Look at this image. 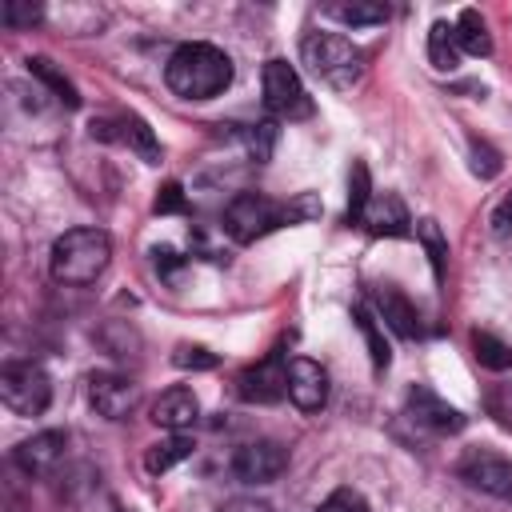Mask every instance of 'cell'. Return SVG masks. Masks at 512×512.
Here are the masks:
<instances>
[{"label": "cell", "instance_id": "obj_19", "mask_svg": "<svg viewBox=\"0 0 512 512\" xmlns=\"http://www.w3.org/2000/svg\"><path fill=\"white\" fill-rule=\"evenodd\" d=\"M456 44H460V52H468V56H488V52H492L488 24H484V16H480L476 8H464V12H460V20H456Z\"/></svg>", "mask_w": 512, "mask_h": 512}, {"label": "cell", "instance_id": "obj_23", "mask_svg": "<svg viewBox=\"0 0 512 512\" xmlns=\"http://www.w3.org/2000/svg\"><path fill=\"white\" fill-rule=\"evenodd\" d=\"M372 204V176L364 160H352V176H348V224H360L364 212Z\"/></svg>", "mask_w": 512, "mask_h": 512}, {"label": "cell", "instance_id": "obj_11", "mask_svg": "<svg viewBox=\"0 0 512 512\" xmlns=\"http://www.w3.org/2000/svg\"><path fill=\"white\" fill-rule=\"evenodd\" d=\"M88 400L104 420H124L136 404V384L128 376H116V372H96L88 380Z\"/></svg>", "mask_w": 512, "mask_h": 512}, {"label": "cell", "instance_id": "obj_31", "mask_svg": "<svg viewBox=\"0 0 512 512\" xmlns=\"http://www.w3.org/2000/svg\"><path fill=\"white\" fill-rule=\"evenodd\" d=\"M316 512H368V500L360 492H352V488H336Z\"/></svg>", "mask_w": 512, "mask_h": 512}, {"label": "cell", "instance_id": "obj_30", "mask_svg": "<svg viewBox=\"0 0 512 512\" xmlns=\"http://www.w3.org/2000/svg\"><path fill=\"white\" fill-rule=\"evenodd\" d=\"M468 156H472V172H476L480 180H492V176L500 172V152H496L492 144L472 140V144H468Z\"/></svg>", "mask_w": 512, "mask_h": 512}, {"label": "cell", "instance_id": "obj_16", "mask_svg": "<svg viewBox=\"0 0 512 512\" xmlns=\"http://www.w3.org/2000/svg\"><path fill=\"white\" fill-rule=\"evenodd\" d=\"M376 308H380V316H384V324L396 332V336H404V340H412V336H420V320H416V308H412V300L400 292V288H376Z\"/></svg>", "mask_w": 512, "mask_h": 512}, {"label": "cell", "instance_id": "obj_34", "mask_svg": "<svg viewBox=\"0 0 512 512\" xmlns=\"http://www.w3.org/2000/svg\"><path fill=\"white\" fill-rule=\"evenodd\" d=\"M152 264H156L160 276H176V272L184 268V256L172 252V248H156V252H152Z\"/></svg>", "mask_w": 512, "mask_h": 512}, {"label": "cell", "instance_id": "obj_27", "mask_svg": "<svg viewBox=\"0 0 512 512\" xmlns=\"http://www.w3.org/2000/svg\"><path fill=\"white\" fill-rule=\"evenodd\" d=\"M344 24H380V20H388V8L384 4H376V0H360V4H336L332 8Z\"/></svg>", "mask_w": 512, "mask_h": 512}, {"label": "cell", "instance_id": "obj_36", "mask_svg": "<svg viewBox=\"0 0 512 512\" xmlns=\"http://www.w3.org/2000/svg\"><path fill=\"white\" fill-rule=\"evenodd\" d=\"M224 512H272L264 500H232V504H224Z\"/></svg>", "mask_w": 512, "mask_h": 512}, {"label": "cell", "instance_id": "obj_21", "mask_svg": "<svg viewBox=\"0 0 512 512\" xmlns=\"http://www.w3.org/2000/svg\"><path fill=\"white\" fill-rule=\"evenodd\" d=\"M120 140H124L144 164H160V144H156L152 128H148L140 116H124V120H120Z\"/></svg>", "mask_w": 512, "mask_h": 512}, {"label": "cell", "instance_id": "obj_33", "mask_svg": "<svg viewBox=\"0 0 512 512\" xmlns=\"http://www.w3.org/2000/svg\"><path fill=\"white\" fill-rule=\"evenodd\" d=\"M172 360H176L180 368H212V364H216V356H212L208 348H188V344H184V348H176V356H172Z\"/></svg>", "mask_w": 512, "mask_h": 512}, {"label": "cell", "instance_id": "obj_4", "mask_svg": "<svg viewBox=\"0 0 512 512\" xmlns=\"http://www.w3.org/2000/svg\"><path fill=\"white\" fill-rule=\"evenodd\" d=\"M280 224H292L288 204H276V200L256 196V192H240V196L224 208V232H228L236 244H252V240L268 236V232L280 228Z\"/></svg>", "mask_w": 512, "mask_h": 512}, {"label": "cell", "instance_id": "obj_5", "mask_svg": "<svg viewBox=\"0 0 512 512\" xmlns=\"http://www.w3.org/2000/svg\"><path fill=\"white\" fill-rule=\"evenodd\" d=\"M0 400L16 416H40L48 408V400H52L48 372L40 364H28V360H8L0 368Z\"/></svg>", "mask_w": 512, "mask_h": 512}, {"label": "cell", "instance_id": "obj_1", "mask_svg": "<svg viewBox=\"0 0 512 512\" xmlns=\"http://www.w3.org/2000/svg\"><path fill=\"white\" fill-rule=\"evenodd\" d=\"M164 80L176 96L184 100H212L220 96L228 84H232V60L224 48L216 44H180L172 56H168V68H164Z\"/></svg>", "mask_w": 512, "mask_h": 512}, {"label": "cell", "instance_id": "obj_2", "mask_svg": "<svg viewBox=\"0 0 512 512\" xmlns=\"http://www.w3.org/2000/svg\"><path fill=\"white\" fill-rule=\"evenodd\" d=\"M112 260V240L104 228H68L52 244V276L60 284H92Z\"/></svg>", "mask_w": 512, "mask_h": 512}, {"label": "cell", "instance_id": "obj_29", "mask_svg": "<svg viewBox=\"0 0 512 512\" xmlns=\"http://www.w3.org/2000/svg\"><path fill=\"white\" fill-rule=\"evenodd\" d=\"M40 16H44V8L40 4H24V0H4V8H0V20L8 28H32Z\"/></svg>", "mask_w": 512, "mask_h": 512}, {"label": "cell", "instance_id": "obj_20", "mask_svg": "<svg viewBox=\"0 0 512 512\" xmlns=\"http://www.w3.org/2000/svg\"><path fill=\"white\" fill-rule=\"evenodd\" d=\"M28 72H32V76H36L44 88H52V96H56L64 108H76V104H80L76 84H72V80H68V76H64V72H60V68L48 60V56H28Z\"/></svg>", "mask_w": 512, "mask_h": 512}, {"label": "cell", "instance_id": "obj_3", "mask_svg": "<svg viewBox=\"0 0 512 512\" xmlns=\"http://www.w3.org/2000/svg\"><path fill=\"white\" fill-rule=\"evenodd\" d=\"M300 56L328 88H352L364 72L360 48L340 32H308L300 44Z\"/></svg>", "mask_w": 512, "mask_h": 512}, {"label": "cell", "instance_id": "obj_18", "mask_svg": "<svg viewBox=\"0 0 512 512\" xmlns=\"http://www.w3.org/2000/svg\"><path fill=\"white\" fill-rule=\"evenodd\" d=\"M428 60L436 72H452L456 60H460V44H456V24L448 20H436L428 28Z\"/></svg>", "mask_w": 512, "mask_h": 512}, {"label": "cell", "instance_id": "obj_7", "mask_svg": "<svg viewBox=\"0 0 512 512\" xmlns=\"http://www.w3.org/2000/svg\"><path fill=\"white\" fill-rule=\"evenodd\" d=\"M236 392L248 404H276L280 396H288V364H284V352L272 348L260 364L244 368L236 376Z\"/></svg>", "mask_w": 512, "mask_h": 512}, {"label": "cell", "instance_id": "obj_14", "mask_svg": "<svg viewBox=\"0 0 512 512\" xmlns=\"http://www.w3.org/2000/svg\"><path fill=\"white\" fill-rule=\"evenodd\" d=\"M372 236H408L412 232V216L404 208V200L396 192H384V196H372L364 220H360Z\"/></svg>", "mask_w": 512, "mask_h": 512}, {"label": "cell", "instance_id": "obj_12", "mask_svg": "<svg viewBox=\"0 0 512 512\" xmlns=\"http://www.w3.org/2000/svg\"><path fill=\"white\" fill-rule=\"evenodd\" d=\"M64 444H68V436L56 432V428L36 432V436H28V440H20V444L12 448V464H16L24 476H44V472H52L56 460L64 456Z\"/></svg>", "mask_w": 512, "mask_h": 512}, {"label": "cell", "instance_id": "obj_13", "mask_svg": "<svg viewBox=\"0 0 512 512\" xmlns=\"http://www.w3.org/2000/svg\"><path fill=\"white\" fill-rule=\"evenodd\" d=\"M408 416H412L420 428H432V432H440V436L464 428V416H460L448 400H440L432 388H424V384H416V388L408 392Z\"/></svg>", "mask_w": 512, "mask_h": 512}, {"label": "cell", "instance_id": "obj_9", "mask_svg": "<svg viewBox=\"0 0 512 512\" xmlns=\"http://www.w3.org/2000/svg\"><path fill=\"white\" fill-rule=\"evenodd\" d=\"M288 468V448L276 440H248L232 452V476L244 484H272Z\"/></svg>", "mask_w": 512, "mask_h": 512}, {"label": "cell", "instance_id": "obj_17", "mask_svg": "<svg viewBox=\"0 0 512 512\" xmlns=\"http://www.w3.org/2000/svg\"><path fill=\"white\" fill-rule=\"evenodd\" d=\"M192 436H184V432H172V436H164V440H156L148 452H144V468L152 472V476H160V472H168L172 464H180V460H188L192 456Z\"/></svg>", "mask_w": 512, "mask_h": 512}, {"label": "cell", "instance_id": "obj_8", "mask_svg": "<svg viewBox=\"0 0 512 512\" xmlns=\"http://www.w3.org/2000/svg\"><path fill=\"white\" fill-rule=\"evenodd\" d=\"M460 480L496 496V500H512V460L496 456V452H484V448H468L456 464Z\"/></svg>", "mask_w": 512, "mask_h": 512}, {"label": "cell", "instance_id": "obj_25", "mask_svg": "<svg viewBox=\"0 0 512 512\" xmlns=\"http://www.w3.org/2000/svg\"><path fill=\"white\" fill-rule=\"evenodd\" d=\"M416 240L424 244V252H428V260H432V272H436V280H444V260H448V240H444V232H440V224H436V220H420V224H416Z\"/></svg>", "mask_w": 512, "mask_h": 512}, {"label": "cell", "instance_id": "obj_35", "mask_svg": "<svg viewBox=\"0 0 512 512\" xmlns=\"http://www.w3.org/2000/svg\"><path fill=\"white\" fill-rule=\"evenodd\" d=\"M492 232H496V236H512V192L496 204V212H492Z\"/></svg>", "mask_w": 512, "mask_h": 512}, {"label": "cell", "instance_id": "obj_15", "mask_svg": "<svg viewBox=\"0 0 512 512\" xmlns=\"http://www.w3.org/2000/svg\"><path fill=\"white\" fill-rule=\"evenodd\" d=\"M196 416H200V400H196V392L184 388V384L160 392V400L152 404V420H156L160 428H168V432H184L188 424H196Z\"/></svg>", "mask_w": 512, "mask_h": 512}, {"label": "cell", "instance_id": "obj_24", "mask_svg": "<svg viewBox=\"0 0 512 512\" xmlns=\"http://www.w3.org/2000/svg\"><path fill=\"white\" fill-rule=\"evenodd\" d=\"M472 352H476V360H480L484 368H492V372L512 368V344H504V340L492 336V332H472Z\"/></svg>", "mask_w": 512, "mask_h": 512}, {"label": "cell", "instance_id": "obj_10", "mask_svg": "<svg viewBox=\"0 0 512 512\" xmlns=\"http://www.w3.org/2000/svg\"><path fill=\"white\" fill-rule=\"evenodd\" d=\"M288 400L300 412H320L328 400V372L308 356L288 360Z\"/></svg>", "mask_w": 512, "mask_h": 512}, {"label": "cell", "instance_id": "obj_32", "mask_svg": "<svg viewBox=\"0 0 512 512\" xmlns=\"http://www.w3.org/2000/svg\"><path fill=\"white\" fill-rule=\"evenodd\" d=\"M188 208V200H184V188L172 180V184H164L160 188V196H156V212H184Z\"/></svg>", "mask_w": 512, "mask_h": 512}, {"label": "cell", "instance_id": "obj_26", "mask_svg": "<svg viewBox=\"0 0 512 512\" xmlns=\"http://www.w3.org/2000/svg\"><path fill=\"white\" fill-rule=\"evenodd\" d=\"M276 140H280V124H276L272 116H268V120H256V124L244 132V144H248V152H252L256 164H264V160L272 156Z\"/></svg>", "mask_w": 512, "mask_h": 512}, {"label": "cell", "instance_id": "obj_6", "mask_svg": "<svg viewBox=\"0 0 512 512\" xmlns=\"http://www.w3.org/2000/svg\"><path fill=\"white\" fill-rule=\"evenodd\" d=\"M264 104L272 116H284V120H308L312 116V96L304 92V84L288 60L264 64Z\"/></svg>", "mask_w": 512, "mask_h": 512}, {"label": "cell", "instance_id": "obj_28", "mask_svg": "<svg viewBox=\"0 0 512 512\" xmlns=\"http://www.w3.org/2000/svg\"><path fill=\"white\" fill-rule=\"evenodd\" d=\"M484 408H488V416H496V424L512 428V384H492L484 392Z\"/></svg>", "mask_w": 512, "mask_h": 512}, {"label": "cell", "instance_id": "obj_22", "mask_svg": "<svg viewBox=\"0 0 512 512\" xmlns=\"http://www.w3.org/2000/svg\"><path fill=\"white\" fill-rule=\"evenodd\" d=\"M352 320H356V328L364 332V344H368L372 368H376V372H384V368H388V360H392V352H388V344H384V336H380V324H376L372 308H368V304H356V308H352Z\"/></svg>", "mask_w": 512, "mask_h": 512}]
</instances>
